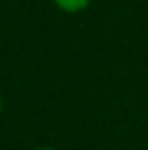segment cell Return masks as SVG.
Instances as JSON below:
<instances>
[{"label": "cell", "mask_w": 148, "mask_h": 150, "mask_svg": "<svg viewBox=\"0 0 148 150\" xmlns=\"http://www.w3.org/2000/svg\"><path fill=\"white\" fill-rule=\"evenodd\" d=\"M59 10H63V12H67V14H77V12H83L89 4H91V0H51Z\"/></svg>", "instance_id": "6da1fadb"}, {"label": "cell", "mask_w": 148, "mask_h": 150, "mask_svg": "<svg viewBox=\"0 0 148 150\" xmlns=\"http://www.w3.org/2000/svg\"><path fill=\"white\" fill-rule=\"evenodd\" d=\"M33 150H57V148H53V146H37V148H33Z\"/></svg>", "instance_id": "7a4b0ae2"}, {"label": "cell", "mask_w": 148, "mask_h": 150, "mask_svg": "<svg viewBox=\"0 0 148 150\" xmlns=\"http://www.w3.org/2000/svg\"><path fill=\"white\" fill-rule=\"evenodd\" d=\"M2 105H4V101H2V93H0V114H2Z\"/></svg>", "instance_id": "3957f363"}]
</instances>
